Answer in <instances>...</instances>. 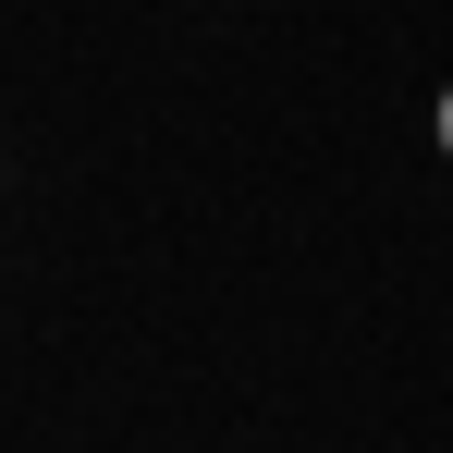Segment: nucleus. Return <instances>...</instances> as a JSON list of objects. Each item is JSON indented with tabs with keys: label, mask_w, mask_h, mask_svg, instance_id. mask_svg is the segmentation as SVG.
<instances>
[{
	"label": "nucleus",
	"mask_w": 453,
	"mask_h": 453,
	"mask_svg": "<svg viewBox=\"0 0 453 453\" xmlns=\"http://www.w3.org/2000/svg\"><path fill=\"white\" fill-rule=\"evenodd\" d=\"M441 148H453V86H441Z\"/></svg>",
	"instance_id": "nucleus-1"
}]
</instances>
